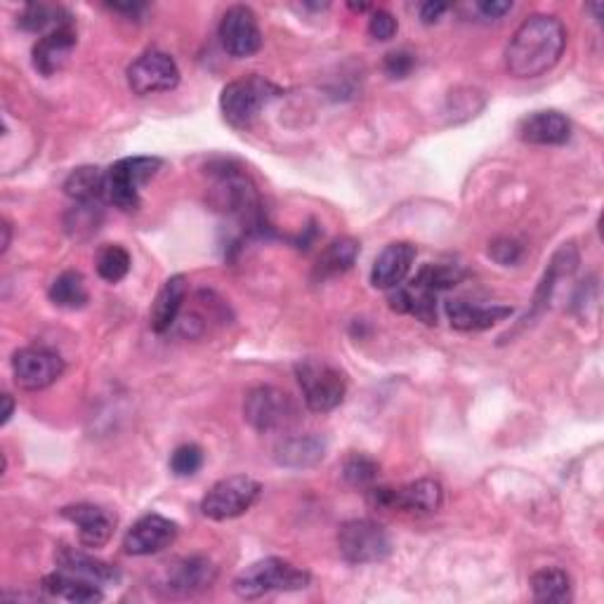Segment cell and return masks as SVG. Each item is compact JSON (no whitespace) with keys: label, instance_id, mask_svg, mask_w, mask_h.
<instances>
[{"label":"cell","instance_id":"10","mask_svg":"<svg viewBox=\"0 0 604 604\" xmlns=\"http://www.w3.org/2000/svg\"><path fill=\"white\" fill-rule=\"evenodd\" d=\"M64 360L62 356L43 345L22 348L12 354V376L22 390H46L54 386L64 376Z\"/></svg>","mask_w":604,"mask_h":604},{"label":"cell","instance_id":"9","mask_svg":"<svg viewBox=\"0 0 604 604\" xmlns=\"http://www.w3.org/2000/svg\"><path fill=\"white\" fill-rule=\"evenodd\" d=\"M444 503V489L437 479H418L400 489L376 487L368 491V505L376 511H404L414 515L437 513Z\"/></svg>","mask_w":604,"mask_h":604},{"label":"cell","instance_id":"1","mask_svg":"<svg viewBox=\"0 0 604 604\" xmlns=\"http://www.w3.org/2000/svg\"><path fill=\"white\" fill-rule=\"evenodd\" d=\"M567 48V29L555 15H531L521 22L505 48V68L515 78L551 72Z\"/></svg>","mask_w":604,"mask_h":604},{"label":"cell","instance_id":"6","mask_svg":"<svg viewBox=\"0 0 604 604\" xmlns=\"http://www.w3.org/2000/svg\"><path fill=\"white\" fill-rule=\"evenodd\" d=\"M260 493H263V485L257 479L249 475H231L209 489L201 501V513L215 521L235 519L251 511Z\"/></svg>","mask_w":604,"mask_h":604},{"label":"cell","instance_id":"20","mask_svg":"<svg viewBox=\"0 0 604 604\" xmlns=\"http://www.w3.org/2000/svg\"><path fill=\"white\" fill-rule=\"evenodd\" d=\"M54 559H58V567L62 571L80 576V579H88L92 583L114 586L121 581V574L116 567H112L109 562H102L88 553H80V551H76V548L60 545Z\"/></svg>","mask_w":604,"mask_h":604},{"label":"cell","instance_id":"40","mask_svg":"<svg viewBox=\"0 0 604 604\" xmlns=\"http://www.w3.org/2000/svg\"><path fill=\"white\" fill-rule=\"evenodd\" d=\"M10 249V225L3 223V253Z\"/></svg>","mask_w":604,"mask_h":604},{"label":"cell","instance_id":"37","mask_svg":"<svg viewBox=\"0 0 604 604\" xmlns=\"http://www.w3.org/2000/svg\"><path fill=\"white\" fill-rule=\"evenodd\" d=\"M477 10L482 12L487 20H499L505 12L513 10V3H507V0H482V3H477Z\"/></svg>","mask_w":604,"mask_h":604},{"label":"cell","instance_id":"24","mask_svg":"<svg viewBox=\"0 0 604 604\" xmlns=\"http://www.w3.org/2000/svg\"><path fill=\"white\" fill-rule=\"evenodd\" d=\"M360 251H362L360 241H354L350 237L331 241L322 251L317 265H314V279L326 281V279H334V277H340V274L350 272L356 263V257H360Z\"/></svg>","mask_w":604,"mask_h":604},{"label":"cell","instance_id":"28","mask_svg":"<svg viewBox=\"0 0 604 604\" xmlns=\"http://www.w3.org/2000/svg\"><path fill=\"white\" fill-rule=\"evenodd\" d=\"M66 22H72V17H68L62 8H52V5H43V3L26 5L20 17L22 29L34 32V34H43V36Z\"/></svg>","mask_w":604,"mask_h":604},{"label":"cell","instance_id":"11","mask_svg":"<svg viewBox=\"0 0 604 604\" xmlns=\"http://www.w3.org/2000/svg\"><path fill=\"white\" fill-rule=\"evenodd\" d=\"M128 86L135 95L147 98V95L168 92L180 84V68L168 52L147 50L128 66Z\"/></svg>","mask_w":604,"mask_h":604},{"label":"cell","instance_id":"12","mask_svg":"<svg viewBox=\"0 0 604 604\" xmlns=\"http://www.w3.org/2000/svg\"><path fill=\"white\" fill-rule=\"evenodd\" d=\"M219 43L231 58H251L263 48V32L249 5H231L219 22Z\"/></svg>","mask_w":604,"mask_h":604},{"label":"cell","instance_id":"35","mask_svg":"<svg viewBox=\"0 0 604 604\" xmlns=\"http://www.w3.org/2000/svg\"><path fill=\"white\" fill-rule=\"evenodd\" d=\"M400 24H397L394 15L388 10H374V15L368 20V34L376 40H392Z\"/></svg>","mask_w":604,"mask_h":604},{"label":"cell","instance_id":"13","mask_svg":"<svg viewBox=\"0 0 604 604\" xmlns=\"http://www.w3.org/2000/svg\"><path fill=\"white\" fill-rule=\"evenodd\" d=\"M177 539V525L173 519L163 515H144L128 529L123 539V551L133 557H149L159 555L171 548Z\"/></svg>","mask_w":604,"mask_h":604},{"label":"cell","instance_id":"22","mask_svg":"<svg viewBox=\"0 0 604 604\" xmlns=\"http://www.w3.org/2000/svg\"><path fill=\"white\" fill-rule=\"evenodd\" d=\"M187 291H189V284L183 274H175V277H171L161 286V291L154 300V307H151V328H154L156 334H166L177 324Z\"/></svg>","mask_w":604,"mask_h":604},{"label":"cell","instance_id":"39","mask_svg":"<svg viewBox=\"0 0 604 604\" xmlns=\"http://www.w3.org/2000/svg\"><path fill=\"white\" fill-rule=\"evenodd\" d=\"M12 411H15V402H12L10 394H3V414H0L3 418H0V423L8 425L12 418Z\"/></svg>","mask_w":604,"mask_h":604},{"label":"cell","instance_id":"32","mask_svg":"<svg viewBox=\"0 0 604 604\" xmlns=\"http://www.w3.org/2000/svg\"><path fill=\"white\" fill-rule=\"evenodd\" d=\"M203 465V451L197 444H183L173 451L171 470L175 477H194Z\"/></svg>","mask_w":604,"mask_h":604},{"label":"cell","instance_id":"30","mask_svg":"<svg viewBox=\"0 0 604 604\" xmlns=\"http://www.w3.org/2000/svg\"><path fill=\"white\" fill-rule=\"evenodd\" d=\"M463 277H465V272L458 265H425L411 284L425 288V291L439 293V291H449V288L461 284Z\"/></svg>","mask_w":604,"mask_h":604},{"label":"cell","instance_id":"26","mask_svg":"<svg viewBox=\"0 0 604 604\" xmlns=\"http://www.w3.org/2000/svg\"><path fill=\"white\" fill-rule=\"evenodd\" d=\"M531 593L533 600L545 604H562L571 600V579L565 569L548 567L531 576Z\"/></svg>","mask_w":604,"mask_h":604},{"label":"cell","instance_id":"17","mask_svg":"<svg viewBox=\"0 0 604 604\" xmlns=\"http://www.w3.org/2000/svg\"><path fill=\"white\" fill-rule=\"evenodd\" d=\"M74 48H76V32L72 22H66L58 26V29L48 32L46 36H40L32 52L36 72L43 76H54L66 64L68 54L74 52Z\"/></svg>","mask_w":604,"mask_h":604},{"label":"cell","instance_id":"34","mask_svg":"<svg viewBox=\"0 0 604 604\" xmlns=\"http://www.w3.org/2000/svg\"><path fill=\"white\" fill-rule=\"evenodd\" d=\"M521 253H525V249H521V243L515 239H496L489 246V255L503 267L517 265L521 260Z\"/></svg>","mask_w":604,"mask_h":604},{"label":"cell","instance_id":"38","mask_svg":"<svg viewBox=\"0 0 604 604\" xmlns=\"http://www.w3.org/2000/svg\"><path fill=\"white\" fill-rule=\"evenodd\" d=\"M446 10H449L446 3H435V0H430V3H423L420 5V20L425 24H435V22L442 20V15H444Z\"/></svg>","mask_w":604,"mask_h":604},{"label":"cell","instance_id":"19","mask_svg":"<svg viewBox=\"0 0 604 604\" xmlns=\"http://www.w3.org/2000/svg\"><path fill=\"white\" fill-rule=\"evenodd\" d=\"M513 314V307L505 305H475L468 300H449L446 317L456 331H487V328L505 322Z\"/></svg>","mask_w":604,"mask_h":604},{"label":"cell","instance_id":"15","mask_svg":"<svg viewBox=\"0 0 604 604\" xmlns=\"http://www.w3.org/2000/svg\"><path fill=\"white\" fill-rule=\"evenodd\" d=\"M62 517L72 521L78 529V539L88 548H102L114 537L116 519L112 513H106L100 505L76 503L62 507Z\"/></svg>","mask_w":604,"mask_h":604},{"label":"cell","instance_id":"7","mask_svg":"<svg viewBox=\"0 0 604 604\" xmlns=\"http://www.w3.org/2000/svg\"><path fill=\"white\" fill-rule=\"evenodd\" d=\"M338 551L350 565H378L392 555V541L376 521L352 519L338 531Z\"/></svg>","mask_w":604,"mask_h":604},{"label":"cell","instance_id":"25","mask_svg":"<svg viewBox=\"0 0 604 604\" xmlns=\"http://www.w3.org/2000/svg\"><path fill=\"white\" fill-rule=\"evenodd\" d=\"M104 175L98 166H80L68 173L64 180V194L76 203H100L104 199Z\"/></svg>","mask_w":604,"mask_h":604},{"label":"cell","instance_id":"18","mask_svg":"<svg viewBox=\"0 0 604 604\" xmlns=\"http://www.w3.org/2000/svg\"><path fill=\"white\" fill-rule=\"evenodd\" d=\"M517 133H519V140H525L527 144L557 147L569 142L571 123L559 112H537L527 118H521Z\"/></svg>","mask_w":604,"mask_h":604},{"label":"cell","instance_id":"31","mask_svg":"<svg viewBox=\"0 0 604 604\" xmlns=\"http://www.w3.org/2000/svg\"><path fill=\"white\" fill-rule=\"evenodd\" d=\"M378 473L380 465L374 458L364 456V453H352V456H348L345 465H342V477H345L352 487L374 485L378 479Z\"/></svg>","mask_w":604,"mask_h":604},{"label":"cell","instance_id":"3","mask_svg":"<svg viewBox=\"0 0 604 604\" xmlns=\"http://www.w3.org/2000/svg\"><path fill=\"white\" fill-rule=\"evenodd\" d=\"M281 95V88L265 76H243L231 80L219 95V112L231 128H249L263 109Z\"/></svg>","mask_w":604,"mask_h":604},{"label":"cell","instance_id":"27","mask_svg":"<svg viewBox=\"0 0 604 604\" xmlns=\"http://www.w3.org/2000/svg\"><path fill=\"white\" fill-rule=\"evenodd\" d=\"M48 295H50L52 305H58L62 310H80V307H86L90 300L84 274L74 272V269L62 272L60 277L52 281Z\"/></svg>","mask_w":604,"mask_h":604},{"label":"cell","instance_id":"36","mask_svg":"<svg viewBox=\"0 0 604 604\" xmlns=\"http://www.w3.org/2000/svg\"><path fill=\"white\" fill-rule=\"evenodd\" d=\"M416 66V54H411L406 50H397L386 54V72L392 78H406Z\"/></svg>","mask_w":604,"mask_h":604},{"label":"cell","instance_id":"23","mask_svg":"<svg viewBox=\"0 0 604 604\" xmlns=\"http://www.w3.org/2000/svg\"><path fill=\"white\" fill-rule=\"evenodd\" d=\"M43 590L52 597L74 602V604H95V602L104 600L100 583L80 579V576H74V574L62 571V569L46 576Z\"/></svg>","mask_w":604,"mask_h":604},{"label":"cell","instance_id":"33","mask_svg":"<svg viewBox=\"0 0 604 604\" xmlns=\"http://www.w3.org/2000/svg\"><path fill=\"white\" fill-rule=\"evenodd\" d=\"M68 217H74V223H66L68 231H74L76 237H84L80 231L92 235V231H98V225L102 219L100 203H76L74 211L68 213Z\"/></svg>","mask_w":604,"mask_h":604},{"label":"cell","instance_id":"5","mask_svg":"<svg viewBox=\"0 0 604 604\" xmlns=\"http://www.w3.org/2000/svg\"><path fill=\"white\" fill-rule=\"evenodd\" d=\"M163 166L156 156H130L116 161L104 175V201L121 211L140 209V189L154 177Z\"/></svg>","mask_w":604,"mask_h":604},{"label":"cell","instance_id":"2","mask_svg":"<svg viewBox=\"0 0 604 604\" xmlns=\"http://www.w3.org/2000/svg\"><path fill=\"white\" fill-rule=\"evenodd\" d=\"M310 586V574L281 557L253 562L235 579V593L241 600H257L269 593H293Z\"/></svg>","mask_w":604,"mask_h":604},{"label":"cell","instance_id":"4","mask_svg":"<svg viewBox=\"0 0 604 604\" xmlns=\"http://www.w3.org/2000/svg\"><path fill=\"white\" fill-rule=\"evenodd\" d=\"M295 378L302 400L314 414H326L342 404L348 394V378L326 360H302L295 364Z\"/></svg>","mask_w":604,"mask_h":604},{"label":"cell","instance_id":"21","mask_svg":"<svg viewBox=\"0 0 604 604\" xmlns=\"http://www.w3.org/2000/svg\"><path fill=\"white\" fill-rule=\"evenodd\" d=\"M326 456V439L319 435H298L286 437L284 442L274 449V458L284 468H314Z\"/></svg>","mask_w":604,"mask_h":604},{"label":"cell","instance_id":"8","mask_svg":"<svg viewBox=\"0 0 604 604\" xmlns=\"http://www.w3.org/2000/svg\"><path fill=\"white\" fill-rule=\"evenodd\" d=\"M243 418L257 432H281L298 420V406L284 390L257 386L246 394Z\"/></svg>","mask_w":604,"mask_h":604},{"label":"cell","instance_id":"14","mask_svg":"<svg viewBox=\"0 0 604 604\" xmlns=\"http://www.w3.org/2000/svg\"><path fill=\"white\" fill-rule=\"evenodd\" d=\"M215 567L209 557H183L168 565L161 586L171 595H197L215 581Z\"/></svg>","mask_w":604,"mask_h":604},{"label":"cell","instance_id":"29","mask_svg":"<svg viewBox=\"0 0 604 604\" xmlns=\"http://www.w3.org/2000/svg\"><path fill=\"white\" fill-rule=\"evenodd\" d=\"M95 265H98L100 279H104L106 284H118L121 279L128 277L133 260H130V253L123 249V246L109 243V246H104V249H100Z\"/></svg>","mask_w":604,"mask_h":604},{"label":"cell","instance_id":"16","mask_svg":"<svg viewBox=\"0 0 604 604\" xmlns=\"http://www.w3.org/2000/svg\"><path fill=\"white\" fill-rule=\"evenodd\" d=\"M416 260V246L414 243H390L380 251L374 267H370V286L380 288V291H392V288L402 286L408 277L411 267Z\"/></svg>","mask_w":604,"mask_h":604}]
</instances>
